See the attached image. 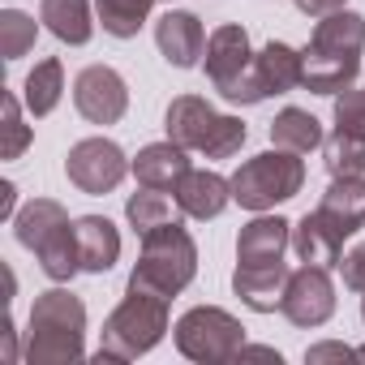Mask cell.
Wrapping results in <instances>:
<instances>
[{
  "instance_id": "cell-5",
  "label": "cell",
  "mask_w": 365,
  "mask_h": 365,
  "mask_svg": "<svg viewBox=\"0 0 365 365\" xmlns=\"http://www.w3.org/2000/svg\"><path fill=\"white\" fill-rule=\"evenodd\" d=\"M194 275H198V245L180 220L142 232V250H138V267L129 271V284L172 301L176 292L194 284Z\"/></svg>"
},
{
  "instance_id": "cell-18",
  "label": "cell",
  "mask_w": 365,
  "mask_h": 365,
  "mask_svg": "<svg viewBox=\"0 0 365 365\" xmlns=\"http://www.w3.org/2000/svg\"><path fill=\"white\" fill-rule=\"evenodd\" d=\"M318 215L335 224L344 237L361 232L365 224V176H331V185L318 202Z\"/></svg>"
},
{
  "instance_id": "cell-28",
  "label": "cell",
  "mask_w": 365,
  "mask_h": 365,
  "mask_svg": "<svg viewBox=\"0 0 365 365\" xmlns=\"http://www.w3.org/2000/svg\"><path fill=\"white\" fill-rule=\"evenodd\" d=\"M35 35H39L35 18H26L22 9H5V14H0V52H5V61L26 56L35 48Z\"/></svg>"
},
{
  "instance_id": "cell-11",
  "label": "cell",
  "mask_w": 365,
  "mask_h": 365,
  "mask_svg": "<svg viewBox=\"0 0 365 365\" xmlns=\"http://www.w3.org/2000/svg\"><path fill=\"white\" fill-rule=\"evenodd\" d=\"M279 314H284L292 327H305V331L331 322V314H335V284H331L327 267L301 262V267L288 275V284H284Z\"/></svg>"
},
{
  "instance_id": "cell-34",
  "label": "cell",
  "mask_w": 365,
  "mask_h": 365,
  "mask_svg": "<svg viewBox=\"0 0 365 365\" xmlns=\"http://www.w3.org/2000/svg\"><path fill=\"white\" fill-rule=\"evenodd\" d=\"M14 215H18V185L5 180L0 185V220H14Z\"/></svg>"
},
{
  "instance_id": "cell-3",
  "label": "cell",
  "mask_w": 365,
  "mask_h": 365,
  "mask_svg": "<svg viewBox=\"0 0 365 365\" xmlns=\"http://www.w3.org/2000/svg\"><path fill=\"white\" fill-rule=\"evenodd\" d=\"M14 237H18L22 250H31L39 258V267L52 284H69L82 271L78 224L69 220V211L56 198H31L14 215Z\"/></svg>"
},
{
  "instance_id": "cell-7",
  "label": "cell",
  "mask_w": 365,
  "mask_h": 365,
  "mask_svg": "<svg viewBox=\"0 0 365 365\" xmlns=\"http://www.w3.org/2000/svg\"><path fill=\"white\" fill-rule=\"evenodd\" d=\"M202 69L211 78V86L220 91V99L228 103H262L271 99L262 78H258V52L250 48V31L241 22H224L207 35V56Z\"/></svg>"
},
{
  "instance_id": "cell-15",
  "label": "cell",
  "mask_w": 365,
  "mask_h": 365,
  "mask_svg": "<svg viewBox=\"0 0 365 365\" xmlns=\"http://www.w3.org/2000/svg\"><path fill=\"white\" fill-rule=\"evenodd\" d=\"M292 250V224L284 215H254L237 237V262L241 267H275Z\"/></svg>"
},
{
  "instance_id": "cell-29",
  "label": "cell",
  "mask_w": 365,
  "mask_h": 365,
  "mask_svg": "<svg viewBox=\"0 0 365 365\" xmlns=\"http://www.w3.org/2000/svg\"><path fill=\"white\" fill-rule=\"evenodd\" d=\"M0 103H5V146H0V155H5V159H18V155L31 146V138H35V133H31V125H26V116H22V108H26V103H22L14 91L0 99Z\"/></svg>"
},
{
  "instance_id": "cell-33",
  "label": "cell",
  "mask_w": 365,
  "mask_h": 365,
  "mask_svg": "<svg viewBox=\"0 0 365 365\" xmlns=\"http://www.w3.org/2000/svg\"><path fill=\"white\" fill-rule=\"evenodd\" d=\"M292 5H297L305 18H327V14H339V9H348V0H292Z\"/></svg>"
},
{
  "instance_id": "cell-10",
  "label": "cell",
  "mask_w": 365,
  "mask_h": 365,
  "mask_svg": "<svg viewBox=\"0 0 365 365\" xmlns=\"http://www.w3.org/2000/svg\"><path fill=\"white\" fill-rule=\"evenodd\" d=\"M129 172H133V159H129L112 138H82V142H73L69 155H65V176H69V185H78V190L91 194V198L112 194Z\"/></svg>"
},
{
  "instance_id": "cell-17",
  "label": "cell",
  "mask_w": 365,
  "mask_h": 365,
  "mask_svg": "<svg viewBox=\"0 0 365 365\" xmlns=\"http://www.w3.org/2000/svg\"><path fill=\"white\" fill-rule=\"evenodd\" d=\"M288 262H275V267H241L232 271V292L254 309V314H275L279 301H284V284H288Z\"/></svg>"
},
{
  "instance_id": "cell-6",
  "label": "cell",
  "mask_w": 365,
  "mask_h": 365,
  "mask_svg": "<svg viewBox=\"0 0 365 365\" xmlns=\"http://www.w3.org/2000/svg\"><path fill=\"white\" fill-rule=\"evenodd\" d=\"M163 129L172 142H180L194 155H207V159H232L250 138L241 116L211 108L202 95H176L163 112Z\"/></svg>"
},
{
  "instance_id": "cell-2",
  "label": "cell",
  "mask_w": 365,
  "mask_h": 365,
  "mask_svg": "<svg viewBox=\"0 0 365 365\" xmlns=\"http://www.w3.org/2000/svg\"><path fill=\"white\" fill-rule=\"evenodd\" d=\"M86 352V305L69 288H48L35 297L26 318V361L31 365H65Z\"/></svg>"
},
{
  "instance_id": "cell-31",
  "label": "cell",
  "mask_w": 365,
  "mask_h": 365,
  "mask_svg": "<svg viewBox=\"0 0 365 365\" xmlns=\"http://www.w3.org/2000/svg\"><path fill=\"white\" fill-rule=\"evenodd\" d=\"M339 275H344V284H348L352 292H365V241L352 245V250L339 258Z\"/></svg>"
},
{
  "instance_id": "cell-20",
  "label": "cell",
  "mask_w": 365,
  "mask_h": 365,
  "mask_svg": "<svg viewBox=\"0 0 365 365\" xmlns=\"http://www.w3.org/2000/svg\"><path fill=\"white\" fill-rule=\"evenodd\" d=\"M78 224V254L86 275H108L120 258V232L108 215H82Z\"/></svg>"
},
{
  "instance_id": "cell-22",
  "label": "cell",
  "mask_w": 365,
  "mask_h": 365,
  "mask_svg": "<svg viewBox=\"0 0 365 365\" xmlns=\"http://www.w3.org/2000/svg\"><path fill=\"white\" fill-rule=\"evenodd\" d=\"M258 78H262L267 95H288V91L305 86V52H297L292 43L271 39L258 52Z\"/></svg>"
},
{
  "instance_id": "cell-8",
  "label": "cell",
  "mask_w": 365,
  "mask_h": 365,
  "mask_svg": "<svg viewBox=\"0 0 365 365\" xmlns=\"http://www.w3.org/2000/svg\"><path fill=\"white\" fill-rule=\"evenodd\" d=\"M305 190V163L297 150H262L254 159H245L232 172V202L262 215L279 202H292Z\"/></svg>"
},
{
  "instance_id": "cell-32",
  "label": "cell",
  "mask_w": 365,
  "mask_h": 365,
  "mask_svg": "<svg viewBox=\"0 0 365 365\" xmlns=\"http://www.w3.org/2000/svg\"><path fill=\"white\" fill-rule=\"evenodd\" d=\"M344 356H361V348H348V344H314V348H305L309 365H318V361H344Z\"/></svg>"
},
{
  "instance_id": "cell-23",
  "label": "cell",
  "mask_w": 365,
  "mask_h": 365,
  "mask_svg": "<svg viewBox=\"0 0 365 365\" xmlns=\"http://www.w3.org/2000/svg\"><path fill=\"white\" fill-rule=\"evenodd\" d=\"M61 95H65V65H61V56H48V61H39V65L26 73V82H22V103H26V112L39 120V116H52V112L61 108Z\"/></svg>"
},
{
  "instance_id": "cell-26",
  "label": "cell",
  "mask_w": 365,
  "mask_h": 365,
  "mask_svg": "<svg viewBox=\"0 0 365 365\" xmlns=\"http://www.w3.org/2000/svg\"><path fill=\"white\" fill-rule=\"evenodd\" d=\"M155 9V0H95V14H99V26L112 35V39H133L146 18Z\"/></svg>"
},
{
  "instance_id": "cell-27",
  "label": "cell",
  "mask_w": 365,
  "mask_h": 365,
  "mask_svg": "<svg viewBox=\"0 0 365 365\" xmlns=\"http://www.w3.org/2000/svg\"><path fill=\"white\" fill-rule=\"evenodd\" d=\"M322 159L331 176H365V138L356 133H331L322 142Z\"/></svg>"
},
{
  "instance_id": "cell-4",
  "label": "cell",
  "mask_w": 365,
  "mask_h": 365,
  "mask_svg": "<svg viewBox=\"0 0 365 365\" xmlns=\"http://www.w3.org/2000/svg\"><path fill=\"white\" fill-rule=\"evenodd\" d=\"M168 335V297L146 292L138 284H125L120 305L103 318L95 361H138Z\"/></svg>"
},
{
  "instance_id": "cell-35",
  "label": "cell",
  "mask_w": 365,
  "mask_h": 365,
  "mask_svg": "<svg viewBox=\"0 0 365 365\" xmlns=\"http://www.w3.org/2000/svg\"><path fill=\"white\" fill-rule=\"evenodd\" d=\"M361 318H365V292H361Z\"/></svg>"
},
{
  "instance_id": "cell-25",
  "label": "cell",
  "mask_w": 365,
  "mask_h": 365,
  "mask_svg": "<svg viewBox=\"0 0 365 365\" xmlns=\"http://www.w3.org/2000/svg\"><path fill=\"white\" fill-rule=\"evenodd\" d=\"M125 220H129V228L142 237V232H150V228H159V224L180 220V207H176V198H168L163 190H146V185H142L138 194H129Z\"/></svg>"
},
{
  "instance_id": "cell-21",
  "label": "cell",
  "mask_w": 365,
  "mask_h": 365,
  "mask_svg": "<svg viewBox=\"0 0 365 365\" xmlns=\"http://www.w3.org/2000/svg\"><path fill=\"white\" fill-rule=\"evenodd\" d=\"M39 22L69 48H82L95 35L91 0H39Z\"/></svg>"
},
{
  "instance_id": "cell-14",
  "label": "cell",
  "mask_w": 365,
  "mask_h": 365,
  "mask_svg": "<svg viewBox=\"0 0 365 365\" xmlns=\"http://www.w3.org/2000/svg\"><path fill=\"white\" fill-rule=\"evenodd\" d=\"M155 43L172 69H194L207 56V31L190 9H168L155 22Z\"/></svg>"
},
{
  "instance_id": "cell-24",
  "label": "cell",
  "mask_w": 365,
  "mask_h": 365,
  "mask_svg": "<svg viewBox=\"0 0 365 365\" xmlns=\"http://www.w3.org/2000/svg\"><path fill=\"white\" fill-rule=\"evenodd\" d=\"M271 142H275L279 150L309 155V150L322 146L327 138H322V125H318L314 112H305V108H284V112L271 120Z\"/></svg>"
},
{
  "instance_id": "cell-16",
  "label": "cell",
  "mask_w": 365,
  "mask_h": 365,
  "mask_svg": "<svg viewBox=\"0 0 365 365\" xmlns=\"http://www.w3.org/2000/svg\"><path fill=\"white\" fill-rule=\"evenodd\" d=\"M185 172H190V150L180 146V142H172V138L168 142H150V146H142L133 155V180L146 185V190L172 194Z\"/></svg>"
},
{
  "instance_id": "cell-1",
  "label": "cell",
  "mask_w": 365,
  "mask_h": 365,
  "mask_svg": "<svg viewBox=\"0 0 365 365\" xmlns=\"http://www.w3.org/2000/svg\"><path fill=\"white\" fill-rule=\"evenodd\" d=\"M361 52H365V18L352 9L318 18L309 48H305V86L314 95H339L356 86L361 73Z\"/></svg>"
},
{
  "instance_id": "cell-36",
  "label": "cell",
  "mask_w": 365,
  "mask_h": 365,
  "mask_svg": "<svg viewBox=\"0 0 365 365\" xmlns=\"http://www.w3.org/2000/svg\"><path fill=\"white\" fill-rule=\"evenodd\" d=\"M361 356H365V348H361Z\"/></svg>"
},
{
  "instance_id": "cell-12",
  "label": "cell",
  "mask_w": 365,
  "mask_h": 365,
  "mask_svg": "<svg viewBox=\"0 0 365 365\" xmlns=\"http://www.w3.org/2000/svg\"><path fill=\"white\" fill-rule=\"evenodd\" d=\"M73 108L91 125H116L129 112V86L112 65H86L73 78Z\"/></svg>"
},
{
  "instance_id": "cell-19",
  "label": "cell",
  "mask_w": 365,
  "mask_h": 365,
  "mask_svg": "<svg viewBox=\"0 0 365 365\" xmlns=\"http://www.w3.org/2000/svg\"><path fill=\"white\" fill-rule=\"evenodd\" d=\"M344 232L335 224H327L318 211H309L301 224H292V254L301 262H314V267H339L344 258Z\"/></svg>"
},
{
  "instance_id": "cell-13",
  "label": "cell",
  "mask_w": 365,
  "mask_h": 365,
  "mask_svg": "<svg viewBox=\"0 0 365 365\" xmlns=\"http://www.w3.org/2000/svg\"><path fill=\"white\" fill-rule=\"evenodd\" d=\"M180 215H190V220H220L232 202V176H220L211 168H190L185 176H180V185L172 190Z\"/></svg>"
},
{
  "instance_id": "cell-9",
  "label": "cell",
  "mask_w": 365,
  "mask_h": 365,
  "mask_svg": "<svg viewBox=\"0 0 365 365\" xmlns=\"http://www.w3.org/2000/svg\"><path fill=\"white\" fill-rule=\"evenodd\" d=\"M172 339H176V352L185 356V361L228 365L245 348V327H241L237 314H228L220 305H194V309H185V314L176 318Z\"/></svg>"
},
{
  "instance_id": "cell-30",
  "label": "cell",
  "mask_w": 365,
  "mask_h": 365,
  "mask_svg": "<svg viewBox=\"0 0 365 365\" xmlns=\"http://www.w3.org/2000/svg\"><path fill=\"white\" fill-rule=\"evenodd\" d=\"M331 120L339 133H356L365 138V91L361 86H348L335 95V108H331Z\"/></svg>"
}]
</instances>
